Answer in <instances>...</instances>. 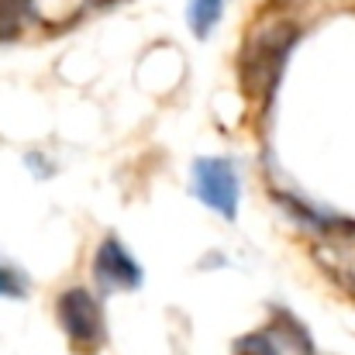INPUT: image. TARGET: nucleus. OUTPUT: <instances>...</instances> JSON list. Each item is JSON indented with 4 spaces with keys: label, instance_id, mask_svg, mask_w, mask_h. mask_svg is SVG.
Listing matches in <instances>:
<instances>
[{
    "label": "nucleus",
    "instance_id": "1",
    "mask_svg": "<svg viewBox=\"0 0 355 355\" xmlns=\"http://www.w3.org/2000/svg\"><path fill=\"white\" fill-rule=\"evenodd\" d=\"M297 38H300V28L290 24V21L262 24L245 38V45L238 52V90L252 104L272 101Z\"/></svg>",
    "mask_w": 355,
    "mask_h": 355
},
{
    "label": "nucleus",
    "instance_id": "2",
    "mask_svg": "<svg viewBox=\"0 0 355 355\" xmlns=\"http://www.w3.org/2000/svg\"><path fill=\"white\" fill-rule=\"evenodd\" d=\"M55 321L66 331L69 345L80 352H97V345L104 342V311L83 286H69L55 297Z\"/></svg>",
    "mask_w": 355,
    "mask_h": 355
},
{
    "label": "nucleus",
    "instance_id": "3",
    "mask_svg": "<svg viewBox=\"0 0 355 355\" xmlns=\"http://www.w3.org/2000/svg\"><path fill=\"white\" fill-rule=\"evenodd\" d=\"M193 193L218 211L221 218H235L238 211V173L228 159H197L193 162Z\"/></svg>",
    "mask_w": 355,
    "mask_h": 355
},
{
    "label": "nucleus",
    "instance_id": "4",
    "mask_svg": "<svg viewBox=\"0 0 355 355\" xmlns=\"http://www.w3.org/2000/svg\"><path fill=\"white\" fill-rule=\"evenodd\" d=\"M94 279L104 290H135L141 283V266L118 241V235H107L97 245V252H94Z\"/></svg>",
    "mask_w": 355,
    "mask_h": 355
},
{
    "label": "nucleus",
    "instance_id": "5",
    "mask_svg": "<svg viewBox=\"0 0 355 355\" xmlns=\"http://www.w3.org/2000/svg\"><path fill=\"white\" fill-rule=\"evenodd\" d=\"M272 200H276L293 221L307 225L318 238H355L352 218H342V214H331V211H318V207H311L307 200H300V197H293V193H283V190H276Z\"/></svg>",
    "mask_w": 355,
    "mask_h": 355
},
{
    "label": "nucleus",
    "instance_id": "6",
    "mask_svg": "<svg viewBox=\"0 0 355 355\" xmlns=\"http://www.w3.org/2000/svg\"><path fill=\"white\" fill-rule=\"evenodd\" d=\"M311 252L321 272H328L355 300V238H321Z\"/></svg>",
    "mask_w": 355,
    "mask_h": 355
},
{
    "label": "nucleus",
    "instance_id": "7",
    "mask_svg": "<svg viewBox=\"0 0 355 355\" xmlns=\"http://www.w3.org/2000/svg\"><path fill=\"white\" fill-rule=\"evenodd\" d=\"M87 3L90 0H24V10L45 28H66L87 10Z\"/></svg>",
    "mask_w": 355,
    "mask_h": 355
},
{
    "label": "nucleus",
    "instance_id": "8",
    "mask_svg": "<svg viewBox=\"0 0 355 355\" xmlns=\"http://www.w3.org/2000/svg\"><path fill=\"white\" fill-rule=\"evenodd\" d=\"M225 14V0H190V28L197 38H207Z\"/></svg>",
    "mask_w": 355,
    "mask_h": 355
},
{
    "label": "nucleus",
    "instance_id": "9",
    "mask_svg": "<svg viewBox=\"0 0 355 355\" xmlns=\"http://www.w3.org/2000/svg\"><path fill=\"white\" fill-rule=\"evenodd\" d=\"M235 355H283V345L272 331H248L235 342Z\"/></svg>",
    "mask_w": 355,
    "mask_h": 355
},
{
    "label": "nucleus",
    "instance_id": "10",
    "mask_svg": "<svg viewBox=\"0 0 355 355\" xmlns=\"http://www.w3.org/2000/svg\"><path fill=\"white\" fill-rule=\"evenodd\" d=\"M24 0H0V42L17 38L21 21H24Z\"/></svg>",
    "mask_w": 355,
    "mask_h": 355
},
{
    "label": "nucleus",
    "instance_id": "11",
    "mask_svg": "<svg viewBox=\"0 0 355 355\" xmlns=\"http://www.w3.org/2000/svg\"><path fill=\"white\" fill-rule=\"evenodd\" d=\"M28 293V279L24 272H17L14 266H0V297L7 300H21Z\"/></svg>",
    "mask_w": 355,
    "mask_h": 355
},
{
    "label": "nucleus",
    "instance_id": "12",
    "mask_svg": "<svg viewBox=\"0 0 355 355\" xmlns=\"http://www.w3.org/2000/svg\"><path fill=\"white\" fill-rule=\"evenodd\" d=\"M297 3H304V0H269L272 10H290V7H297Z\"/></svg>",
    "mask_w": 355,
    "mask_h": 355
}]
</instances>
